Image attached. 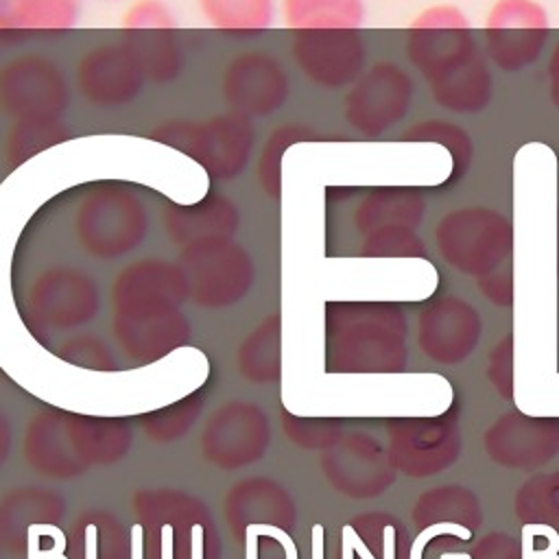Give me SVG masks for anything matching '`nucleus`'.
Instances as JSON below:
<instances>
[{"label": "nucleus", "mask_w": 559, "mask_h": 559, "mask_svg": "<svg viewBox=\"0 0 559 559\" xmlns=\"http://www.w3.org/2000/svg\"><path fill=\"white\" fill-rule=\"evenodd\" d=\"M404 55L439 109L472 116L491 105L493 70L461 7H424L406 28Z\"/></svg>", "instance_id": "obj_1"}, {"label": "nucleus", "mask_w": 559, "mask_h": 559, "mask_svg": "<svg viewBox=\"0 0 559 559\" xmlns=\"http://www.w3.org/2000/svg\"><path fill=\"white\" fill-rule=\"evenodd\" d=\"M111 330L120 349L146 365L190 338L183 304L190 299L181 266L164 258L129 262L111 282Z\"/></svg>", "instance_id": "obj_2"}, {"label": "nucleus", "mask_w": 559, "mask_h": 559, "mask_svg": "<svg viewBox=\"0 0 559 559\" xmlns=\"http://www.w3.org/2000/svg\"><path fill=\"white\" fill-rule=\"evenodd\" d=\"M131 430L120 417H94L59 408L37 413L24 432L26 463L52 478H74L94 465L120 461Z\"/></svg>", "instance_id": "obj_3"}, {"label": "nucleus", "mask_w": 559, "mask_h": 559, "mask_svg": "<svg viewBox=\"0 0 559 559\" xmlns=\"http://www.w3.org/2000/svg\"><path fill=\"white\" fill-rule=\"evenodd\" d=\"M325 345L334 371H400L406 367V314L391 301H330Z\"/></svg>", "instance_id": "obj_4"}, {"label": "nucleus", "mask_w": 559, "mask_h": 559, "mask_svg": "<svg viewBox=\"0 0 559 559\" xmlns=\"http://www.w3.org/2000/svg\"><path fill=\"white\" fill-rule=\"evenodd\" d=\"M144 559H221V535L207 504L179 489L133 496Z\"/></svg>", "instance_id": "obj_5"}, {"label": "nucleus", "mask_w": 559, "mask_h": 559, "mask_svg": "<svg viewBox=\"0 0 559 559\" xmlns=\"http://www.w3.org/2000/svg\"><path fill=\"white\" fill-rule=\"evenodd\" d=\"M151 212L142 194L122 181H98L85 188L72 212L76 247L94 260H120L144 245Z\"/></svg>", "instance_id": "obj_6"}, {"label": "nucleus", "mask_w": 559, "mask_h": 559, "mask_svg": "<svg viewBox=\"0 0 559 559\" xmlns=\"http://www.w3.org/2000/svg\"><path fill=\"white\" fill-rule=\"evenodd\" d=\"M146 138L181 153L216 183L238 179L255 148L253 120L229 109L207 118H164L148 129Z\"/></svg>", "instance_id": "obj_7"}, {"label": "nucleus", "mask_w": 559, "mask_h": 559, "mask_svg": "<svg viewBox=\"0 0 559 559\" xmlns=\"http://www.w3.org/2000/svg\"><path fill=\"white\" fill-rule=\"evenodd\" d=\"M435 245L448 266L483 277L511 258L513 223L493 207L461 205L441 216Z\"/></svg>", "instance_id": "obj_8"}, {"label": "nucleus", "mask_w": 559, "mask_h": 559, "mask_svg": "<svg viewBox=\"0 0 559 559\" xmlns=\"http://www.w3.org/2000/svg\"><path fill=\"white\" fill-rule=\"evenodd\" d=\"M177 264L186 275L190 301L199 308L236 306L255 284V262L234 238H210L181 247Z\"/></svg>", "instance_id": "obj_9"}, {"label": "nucleus", "mask_w": 559, "mask_h": 559, "mask_svg": "<svg viewBox=\"0 0 559 559\" xmlns=\"http://www.w3.org/2000/svg\"><path fill=\"white\" fill-rule=\"evenodd\" d=\"M413 98V74L393 59H380L345 90L341 116L356 135L378 140L408 116Z\"/></svg>", "instance_id": "obj_10"}, {"label": "nucleus", "mask_w": 559, "mask_h": 559, "mask_svg": "<svg viewBox=\"0 0 559 559\" xmlns=\"http://www.w3.org/2000/svg\"><path fill=\"white\" fill-rule=\"evenodd\" d=\"M100 312V288L94 275L72 264L39 271L24 293L22 314L33 330L66 332L94 321Z\"/></svg>", "instance_id": "obj_11"}, {"label": "nucleus", "mask_w": 559, "mask_h": 559, "mask_svg": "<svg viewBox=\"0 0 559 559\" xmlns=\"http://www.w3.org/2000/svg\"><path fill=\"white\" fill-rule=\"evenodd\" d=\"M72 83L92 109L120 111L131 107L148 83L138 41L118 39L90 46L74 63Z\"/></svg>", "instance_id": "obj_12"}, {"label": "nucleus", "mask_w": 559, "mask_h": 559, "mask_svg": "<svg viewBox=\"0 0 559 559\" xmlns=\"http://www.w3.org/2000/svg\"><path fill=\"white\" fill-rule=\"evenodd\" d=\"M72 87L48 55L22 52L0 63V114L17 120H63Z\"/></svg>", "instance_id": "obj_13"}, {"label": "nucleus", "mask_w": 559, "mask_h": 559, "mask_svg": "<svg viewBox=\"0 0 559 559\" xmlns=\"http://www.w3.org/2000/svg\"><path fill=\"white\" fill-rule=\"evenodd\" d=\"M550 31L539 0H493L483 22V52L491 68L518 74L542 57Z\"/></svg>", "instance_id": "obj_14"}, {"label": "nucleus", "mask_w": 559, "mask_h": 559, "mask_svg": "<svg viewBox=\"0 0 559 559\" xmlns=\"http://www.w3.org/2000/svg\"><path fill=\"white\" fill-rule=\"evenodd\" d=\"M218 92L229 111L258 120L286 107L293 81L286 66L273 52L249 48L227 59L221 70Z\"/></svg>", "instance_id": "obj_15"}, {"label": "nucleus", "mask_w": 559, "mask_h": 559, "mask_svg": "<svg viewBox=\"0 0 559 559\" xmlns=\"http://www.w3.org/2000/svg\"><path fill=\"white\" fill-rule=\"evenodd\" d=\"M369 48L358 31H301L290 39L299 74L323 92L347 90L367 68Z\"/></svg>", "instance_id": "obj_16"}, {"label": "nucleus", "mask_w": 559, "mask_h": 559, "mask_svg": "<svg viewBox=\"0 0 559 559\" xmlns=\"http://www.w3.org/2000/svg\"><path fill=\"white\" fill-rule=\"evenodd\" d=\"M389 459L406 476H430L452 463L461 452V432L452 413L439 417H397L386 424Z\"/></svg>", "instance_id": "obj_17"}, {"label": "nucleus", "mask_w": 559, "mask_h": 559, "mask_svg": "<svg viewBox=\"0 0 559 559\" xmlns=\"http://www.w3.org/2000/svg\"><path fill=\"white\" fill-rule=\"evenodd\" d=\"M199 445L203 456L221 469L251 465L271 445L269 417L253 402L229 400L212 413Z\"/></svg>", "instance_id": "obj_18"}, {"label": "nucleus", "mask_w": 559, "mask_h": 559, "mask_svg": "<svg viewBox=\"0 0 559 559\" xmlns=\"http://www.w3.org/2000/svg\"><path fill=\"white\" fill-rule=\"evenodd\" d=\"M321 467L330 485L352 498H373L395 478L389 452L365 432L341 437L321 456Z\"/></svg>", "instance_id": "obj_19"}, {"label": "nucleus", "mask_w": 559, "mask_h": 559, "mask_svg": "<svg viewBox=\"0 0 559 559\" xmlns=\"http://www.w3.org/2000/svg\"><path fill=\"white\" fill-rule=\"evenodd\" d=\"M483 332L478 310L459 295H443L430 301L417 317V343L421 352L441 365L467 358Z\"/></svg>", "instance_id": "obj_20"}, {"label": "nucleus", "mask_w": 559, "mask_h": 559, "mask_svg": "<svg viewBox=\"0 0 559 559\" xmlns=\"http://www.w3.org/2000/svg\"><path fill=\"white\" fill-rule=\"evenodd\" d=\"M487 454L511 469H533L559 452V419L504 413L485 432Z\"/></svg>", "instance_id": "obj_21"}, {"label": "nucleus", "mask_w": 559, "mask_h": 559, "mask_svg": "<svg viewBox=\"0 0 559 559\" xmlns=\"http://www.w3.org/2000/svg\"><path fill=\"white\" fill-rule=\"evenodd\" d=\"M225 520L234 537L284 531L288 533L297 520L290 493L271 478H247L234 485L225 498Z\"/></svg>", "instance_id": "obj_22"}, {"label": "nucleus", "mask_w": 559, "mask_h": 559, "mask_svg": "<svg viewBox=\"0 0 559 559\" xmlns=\"http://www.w3.org/2000/svg\"><path fill=\"white\" fill-rule=\"evenodd\" d=\"M240 218L238 203L214 190L192 203H168L162 212L164 231L179 249L199 240L234 238Z\"/></svg>", "instance_id": "obj_23"}, {"label": "nucleus", "mask_w": 559, "mask_h": 559, "mask_svg": "<svg viewBox=\"0 0 559 559\" xmlns=\"http://www.w3.org/2000/svg\"><path fill=\"white\" fill-rule=\"evenodd\" d=\"M66 502L41 487H17L0 500V542L17 550H31L44 533L63 518Z\"/></svg>", "instance_id": "obj_24"}, {"label": "nucleus", "mask_w": 559, "mask_h": 559, "mask_svg": "<svg viewBox=\"0 0 559 559\" xmlns=\"http://www.w3.org/2000/svg\"><path fill=\"white\" fill-rule=\"evenodd\" d=\"M426 210L428 203L421 190L411 186H378L362 194L352 221L360 236L389 227L417 229L424 223Z\"/></svg>", "instance_id": "obj_25"}, {"label": "nucleus", "mask_w": 559, "mask_h": 559, "mask_svg": "<svg viewBox=\"0 0 559 559\" xmlns=\"http://www.w3.org/2000/svg\"><path fill=\"white\" fill-rule=\"evenodd\" d=\"M81 0H0V37H35L72 31Z\"/></svg>", "instance_id": "obj_26"}, {"label": "nucleus", "mask_w": 559, "mask_h": 559, "mask_svg": "<svg viewBox=\"0 0 559 559\" xmlns=\"http://www.w3.org/2000/svg\"><path fill=\"white\" fill-rule=\"evenodd\" d=\"M413 520L419 528L448 526L463 542L472 539V533L480 526V504L476 496L461 485H443L426 491L413 509Z\"/></svg>", "instance_id": "obj_27"}, {"label": "nucleus", "mask_w": 559, "mask_h": 559, "mask_svg": "<svg viewBox=\"0 0 559 559\" xmlns=\"http://www.w3.org/2000/svg\"><path fill=\"white\" fill-rule=\"evenodd\" d=\"M280 17L293 33L360 31L367 7L365 0H280Z\"/></svg>", "instance_id": "obj_28"}, {"label": "nucleus", "mask_w": 559, "mask_h": 559, "mask_svg": "<svg viewBox=\"0 0 559 559\" xmlns=\"http://www.w3.org/2000/svg\"><path fill=\"white\" fill-rule=\"evenodd\" d=\"M207 26L231 37H255L269 31L280 13L277 0H197Z\"/></svg>", "instance_id": "obj_29"}, {"label": "nucleus", "mask_w": 559, "mask_h": 559, "mask_svg": "<svg viewBox=\"0 0 559 559\" xmlns=\"http://www.w3.org/2000/svg\"><path fill=\"white\" fill-rule=\"evenodd\" d=\"M236 362L240 373L258 384L280 378L282 369V319L277 312L266 314L240 343Z\"/></svg>", "instance_id": "obj_30"}, {"label": "nucleus", "mask_w": 559, "mask_h": 559, "mask_svg": "<svg viewBox=\"0 0 559 559\" xmlns=\"http://www.w3.org/2000/svg\"><path fill=\"white\" fill-rule=\"evenodd\" d=\"M74 559H133V544L122 524L103 513H87L72 531Z\"/></svg>", "instance_id": "obj_31"}, {"label": "nucleus", "mask_w": 559, "mask_h": 559, "mask_svg": "<svg viewBox=\"0 0 559 559\" xmlns=\"http://www.w3.org/2000/svg\"><path fill=\"white\" fill-rule=\"evenodd\" d=\"M72 138L66 120H17L4 133L2 157L9 170L20 168L39 153Z\"/></svg>", "instance_id": "obj_32"}, {"label": "nucleus", "mask_w": 559, "mask_h": 559, "mask_svg": "<svg viewBox=\"0 0 559 559\" xmlns=\"http://www.w3.org/2000/svg\"><path fill=\"white\" fill-rule=\"evenodd\" d=\"M400 140L404 142H421V144H439L445 148L450 157V175L448 183H454L465 177L474 159V140L472 135L456 122L445 118H426L411 124Z\"/></svg>", "instance_id": "obj_33"}, {"label": "nucleus", "mask_w": 559, "mask_h": 559, "mask_svg": "<svg viewBox=\"0 0 559 559\" xmlns=\"http://www.w3.org/2000/svg\"><path fill=\"white\" fill-rule=\"evenodd\" d=\"M310 140H317V131L304 122H282L269 131L255 159V179L260 190L269 199H280L282 194L284 153L290 146L310 142Z\"/></svg>", "instance_id": "obj_34"}, {"label": "nucleus", "mask_w": 559, "mask_h": 559, "mask_svg": "<svg viewBox=\"0 0 559 559\" xmlns=\"http://www.w3.org/2000/svg\"><path fill=\"white\" fill-rule=\"evenodd\" d=\"M518 518L524 524L559 528V472L531 478L515 498Z\"/></svg>", "instance_id": "obj_35"}, {"label": "nucleus", "mask_w": 559, "mask_h": 559, "mask_svg": "<svg viewBox=\"0 0 559 559\" xmlns=\"http://www.w3.org/2000/svg\"><path fill=\"white\" fill-rule=\"evenodd\" d=\"M203 391H192L190 395L162 406L157 411L144 413L140 415V426L142 430L155 439V441H175L181 435H186L190 430V426L197 421L199 413L203 411Z\"/></svg>", "instance_id": "obj_36"}, {"label": "nucleus", "mask_w": 559, "mask_h": 559, "mask_svg": "<svg viewBox=\"0 0 559 559\" xmlns=\"http://www.w3.org/2000/svg\"><path fill=\"white\" fill-rule=\"evenodd\" d=\"M138 48L148 83L170 85L181 76L186 68V55L181 44L170 33L144 35V39L138 41Z\"/></svg>", "instance_id": "obj_37"}, {"label": "nucleus", "mask_w": 559, "mask_h": 559, "mask_svg": "<svg viewBox=\"0 0 559 559\" xmlns=\"http://www.w3.org/2000/svg\"><path fill=\"white\" fill-rule=\"evenodd\" d=\"M358 253L365 258H426V245L417 229L389 227L360 236Z\"/></svg>", "instance_id": "obj_38"}, {"label": "nucleus", "mask_w": 559, "mask_h": 559, "mask_svg": "<svg viewBox=\"0 0 559 559\" xmlns=\"http://www.w3.org/2000/svg\"><path fill=\"white\" fill-rule=\"evenodd\" d=\"M120 28L133 35L173 33L177 17L166 0H133L120 15Z\"/></svg>", "instance_id": "obj_39"}, {"label": "nucleus", "mask_w": 559, "mask_h": 559, "mask_svg": "<svg viewBox=\"0 0 559 559\" xmlns=\"http://www.w3.org/2000/svg\"><path fill=\"white\" fill-rule=\"evenodd\" d=\"M282 426L293 443L308 450H328L343 437V426L330 417H297L284 413Z\"/></svg>", "instance_id": "obj_40"}, {"label": "nucleus", "mask_w": 559, "mask_h": 559, "mask_svg": "<svg viewBox=\"0 0 559 559\" xmlns=\"http://www.w3.org/2000/svg\"><path fill=\"white\" fill-rule=\"evenodd\" d=\"M59 349H61L59 356L66 362L79 365L83 369L109 371L116 367V360H114L109 347L105 345V341L98 336H92V334H76V336L68 338Z\"/></svg>", "instance_id": "obj_41"}, {"label": "nucleus", "mask_w": 559, "mask_h": 559, "mask_svg": "<svg viewBox=\"0 0 559 559\" xmlns=\"http://www.w3.org/2000/svg\"><path fill=\"white\" fill-rule=\"evenodd\" d=\"M513 336H504L489 356V378L500 395H513Z\"/></svg>", "instance_id": "obj_42"}, {"label": "nucleus", "mask_w": 559, "mask_h": 559, "mask_svg": "<svg viewBox=\"0 0 559 559\" xmlns=\"http://www.w3.org/2000/svg\"><path fill=\"white\" fill-rule=\"evenodd\" d=\"M478 280V288L485 295V299H489L496 306H511L513 304V271L511 266L502 264L496 271L476 277Z\"/></svg>", "instance_id": "obj_43"}, {"label": "nucleus", "mask_w": 559, "mask_h": 559, "mask_svg": "<svg viewBox=\"0 0 559 559\" xmlns=\"http://www.w3.org/2000/svg\"><path fill=\"white\" fill-rule=\"evenodd\" d=\"M253 559H299V552L284 531L260 533L251 542Z\"/></svg>", "instance_id": "obj_44"}, {"label": "nucleus", "mask_w": 559, "mask_h": 559, "mask_svg": "<svg viewBox=\"0 0 559 559\" xmlns=\"http://www.w3.org/2000/svg\"><path fill=\"white\" fill-rule=\"evenodd\" d=\"M469 555L472 559H522V544L507 533H489Z\"/></svg>", "instance_id": "obj_45"}, {"label": "nucleus", "mask_w": 559, "mask_h": 559, "mask_svg": "<svg viewBox=\"0 0 559 559\" xmlns=\"http://www.w3.org/2000/svg\"><path fill=\"white\" fill-rule=\"evenodd\" d=\"M546 85H548V100L559 111V39L550 48L546 61Z\"/></svg>", "instance_id": "obj_46"}, {"label": "nucleus", "mask_w": 559, "mask_h": 559, "mask_svg": "<svg viewBox=\"0 0 559 559\" xmlns=\"http://www.w3.org/2000/svg\"><path fill=\"white\" fill-rule=\"evenodd\" d=\"M11 452V424L7 421V417L0 413V467L7 461Z\"/></svg>", "instance_id": "obj_47"}, {"label": "nucleus", "mask_w": 559, "mask_h": 559, "mask_svg": "<svg viewBox=\"0 0 559 559\" xmlns=\"http://www.w3.org/2000/svg\"><path fill=\"white\" fill-rule=\"evenodd\" d=\"M557 277H559V207H557Z\"/></svg>", "instance_id": "obj_48"}, {"label": "nucleus", "mask_w": 559, "mask_h": 559, "mask_svg": "<svg viewBox=\"0 0 559 559\" xmlns=\"http://www.w3.org/2000/svg\"><path fill=\"white\" fill-rule=\"evenodd\" d=\"M107 2H111V0H107Z\"/></svg>", "instance_id": "obj_49"}]
</instances>
